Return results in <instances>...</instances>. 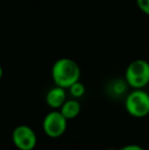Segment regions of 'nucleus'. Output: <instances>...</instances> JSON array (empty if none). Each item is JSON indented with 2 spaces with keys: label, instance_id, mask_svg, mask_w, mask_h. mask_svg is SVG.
<instances>
[{
  "label": "nucleus",
  "instance_id": "nucleus-1",
  "mask_svg": "<svg viewBox=\"0 0 149 150\" xmlns=\"http://www.w3.org/2000/svg\"><path fill=\"white\" fill-rule=\"evenodd\" d=\"M51 76L56 87L66 89L79 82L81 69L75 60L71 59V58L62 57L53 63Z\"/></svg>",
  "mask_w": 149,
  "mask_h": 150
},
{
  "label": "nucleus",
  "instance_id": "nucleus-2",
  "mask_svg": "<svg viewBox=\"0 0 149 150\" xmlns=\"http://www.w3.org/2000/svg\"><path fill=\"white\" fill-rule=\"evenodd\" d=\"M125 81L135 90H141L149 84V62L144 59L133 60L126 69Z\"/></svg>",
  "mask_w": 149,
  "mask_h": 150
},
{
  "label": "nucleus",
  "instance_id": "nucleus-3",
  "mask_svg": "<svg viewBox=\"0 0 149 150\" xmlns=\"http://www.w3.org/2000/svg\"><path fill=\"white\" fill-rule=\"evenodd\" d=\"M125 106L128 113L134 117L149 115V94L143 90H134L127 96Z\"/></svg>",
  "mask_w": 149,
  "mask_h": 150
},
{
  "label": "nucleus",
  "instance_id": "nucleus-4",
  "mask_svg": "<svg viewBox=\"0 0 149 150\" xmlns=\"http://www.w3.org/2000/svg\"><path fill=\"white\" fill-rule=\"evenodd\" d=\"M68 120L60 111H51L43 120L44 133L50 138H58L62 136L66 130Z\"/></svg>",
  "mask_w": 149,
  "mask_h": 150
},
{
  "label": "nucleus",
  "instance_id": "nucleus-5",
  "mask_svg": "<svg viewBox=\"0 0 149 150\" xmlns=\"http://www.w3.org/2000/svg\"><path fill=\"white\" fill-rule=\"evenodd\" d=\"M12 142L20 150H33L37 144V136L32 128L20 125L12 132Z\"/></svg>",
  "mask_w": 149,
  "mask_h": 150
},
{
  "label": "nucleus",
  "instance_id": "nucleus-6",
  "mask_svg": "<svg viewBox=\"0 0 149 150\" xmlns=\"http://www.w3.org/2000/svg\"><path fill=\"white\" fill-rule=\"evenodd\" d=\"M66 99V90L60 87H54L46 94V103L52 108H58L64 104Z\"/></svg>",
  "mask_w": 149,
  "mask_h": 150
},
{
  "label": "nucleus",
  "instance_id": "nucleus-7",
  "mask_svg": "<svg viewBox=\"0 0 149 150\" xmlns=\"http://www.w3.org/2000/svg\"><path fill=\"white\" fill-rule=\"evenodd\" d=\"M81 111V105L77 100H68L60 108V113L66 120H73L79 115Z\"/></svg>",
  "mask_w": 149,
  "mask_h": 150
},
{
  "label": "nucleus",
  "instance_id": "nucleus-8",
  "mask_svg": "<svg viewBox=\"0 0 149 150\" xmlns=\"http://www.w3.org/2000/svg\"><path fill=\"white\" fill-rule=\"evenodd\" d=\"M68 89H70L71 95L73 97H75V98H80V97H82L85 94V86L80 81L75 83L74 85H72Z\"/></svg>",
  "mask_w": 149,
  "mask_h": 150
},
{
  "label": "nucleus",
  "instance_id": "nucleus-9",
  "mask_svg": "<svg viewBox=\"0 0 149 150\" xmlns=\"http://www.w3.org/2000/svg\"><path fill=\"white\" fill-rule=\"evenodd\" d=\"M128 84L123 80H115L112 84V91L115 93V95H121L127 90Z\"/></svg>",
  "mask_w": 149,
  "mask_h": 150
},
{
  "label": "nucleus",
  "instance_id": "nucleus-10",
  "mask_svg": "<svg viewBox=\"0 0 149 150\" xmlns=\"http://www.w3.org/2000/svg\"><path fill=\"white\" fill-rule=\"evenodd\" d=\"M136 4L143 13L149 16V0H136Z\"/></svg>",
  "mask_w": 149,
  "mask_h": 150
},
{
  "label": "nucleus",
  "instance_id": "nucleus-11",
  "mask_svg": "<svg viewBox=\"0 0 149 150\" xmlns=\"http://www.w3.org/2000/svg\"><path fill=\"white\" fill-rule=\"evenodd\" d=\"M119 150H144V149L142 148L141 146H139V145L133 144V145H127V146H124Z\"/></svg>",
  "mask_w": 149,
  "mask_h": 150
},
{
  "label": "nucleus",
  "instance_id": "nucleus-12",
  "mask_svg": "<svg viewBox=\"0 0 149 150\" xmlns=\"http://www.w3.org/2000/svg\"><path fill=\"white\" fill-rule=\"evenodd\" d=\"M2 76H3V69H2V67L0 65V80L2 79Z\"/></svg>",
  "mask_w": 149,
  "mask_h": 150
},
{
  "label": "nucleus",
  "instance_id": "nucleus-13",
  "mask_svg": "<svg viewBox=\"0 0 149 150\" xmlns=\"http://www.w3.org/2000/svg\"><path fill=\"white\" fill-rule=\"evenodd\" d=\"M107 150H115V149H113V148H109V149H107Z\"/></svg>",
  "mask_w": 149,
  "mask_h": 150
}]
</instances>
